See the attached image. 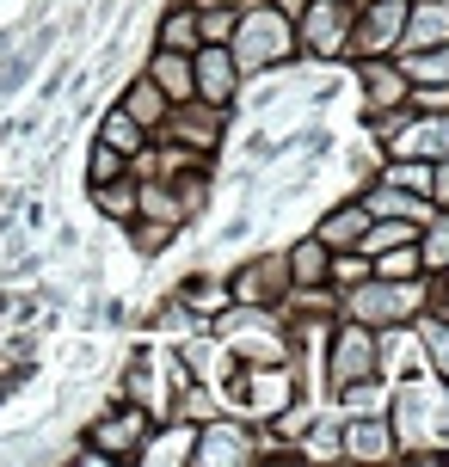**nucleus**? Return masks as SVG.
Segmentation results:
<instances>
[{
    "mask_svg": "<svg viewBox=\"0 0 449 467\" xmlns=\"http://www.w3.org/2000/svg\"><path fill=\"white\" fill-rule=\"evenodd\" d=\"M228 49H235L240 74L277 68V62H289V56H296V19H284L271 0L240 6V25H235V37H228Z\"/></svg>",
    "mask_w": 449,
    "mask_h": 467,
    "instance_id": "obj_1",
    "label": "nucleus"
},
{
    "mask_svg": "<svg viewBox=\"0 0 449 467\" xmlns=\"http://www.w3.org/2000/svg\"><path fill=\"white\" fill-rule=\"evenodd\" d=\"M394 449L419 455V443H449V381H406L394 394Z\"/></svg>",
    "mask_w": 449,
    "mask_h": 467,
    "instance_id": "obj_2",
    "label": "nucleus"
},
{
    "mask_svg": "<svg viewBox=\"0 0 449 467\" xmlns=\"http://www.w3.org/2000/svg\"><path fill=\"white\" fill-rule=\"evenodd\" d=\"M215 332H222V345L235 350L240 363H284L289 345L284 332H277V320H271V307H246V302H228L222 307V320H215Z\"/></svg>",
    "mask_w": 449,
    "mask_h": 467,
    "instance_id": "obj_3",
    "label": "nucleus"
},
{
    "mask_svg": "<svg viewBox=\"0 0 449 467\" xmlns=\"http://www.w3.org/2000/svg\"><path fill=\"white\" fill-rule=\"evenodd\" d=\"M376 375H381V332L363 320H345L327 350V381L332 388H370Z\"/></svg>",
    "mask_w": 449,
    "mask_h": 467,
    "instance_id": "obj_4",
    "label": "nucleus"
},
{
    "mask_svg": "<svg viewBox=\"0 0 449 467\" xmlns=\"http://www.w3.org/2000/svg\"><path fill=\"white\" fill-rule=\"evenodd\" d=\"M351 19H357L351 0H308L302 13H296V49H308L314 62L345 56L351 49Z\"/></svg>",
    "mask_w": 449,
    "mask_h": 467,
    "instance_id": "obj_5",
    "label": "nucleus"
},
{
    "mask_svg": "<svg viewBox=\"0 0 449 467\" xmlns=\"http://www.w3.org/2000/svg\"><path fill=\"white\" fill-rule=\"evenodd\" d=\"M419 302H425V289H419V277L412 283H381V277H363L351 289V320H363V327H401L406 314H419Z\"/></svg>",
    "mask_w": 449,
    "mask_h": 467,
    "instance_id": "obj_6",
    "label": "nucleus"
},
{
    "mask_svg": "<svg viewBox=\"0 0 449 467\" xmlns=\"http://www.w3.org/2000/svg\"><path fill=\"white\" fill-rule=\"evenodd\" d=\"M191 87H197L204 105L228 111V105H235V87H240L235 49H228V44H197V49H191Z\"/></svg>",
    "mask_w": 449,
    "mask_h": 467,
    "instance_id": "obj_7",
    "label": "nucleus"
},
{
    "mask_svg": "<svg viewBox=\"0 0 449 467\" xmlns=\"http://www.w3.org/2000/svg\"><path fill=\"white\" fill-rule=\"evenodd\" d=\"M401 25H406V0H363L351 19L357 56H394L401 49Z\"/></svg>",
    "mask_w": 449,
    "mask_h": 467,
    "instance_id": "obj_8",
    "label": "nucleus"
},
{
    "mask_svg": "<svg viewBox=\"0 0 449 467\" xmlns=\"http://www.w3.org/2000/svg\"><path fill=\"white\" fill-rule=\"evenodd\" d=\"M142 437H148V412L136 406V400L118 406V412H99V419H93V449L105 455V462H136Z\"/></svg>",
    "mask_w": 449,
    "mask_h": 467,
    "instance_id": "obj_9",
    "label": "nucleus"
},
{
    "mask_svg": "<svg viewBox=\"0 0 449 467\" xmlns=\"http://www.w3.org/2000/svg\"><path fill=\"white\" fill-rule=\"evenodd\" d=\"M191 462L197 467H240V462H259V443H253V431L246 424H210V431H197V443H191Z\"/></svg>",
    "mask_w": 449,
    "mask_h": 467,
    "instance_id": "obj_10",
    "label": "nucleus"
},
{
    "mask_svg": "<svg viewBox=\"0 0 449 467\" xmlns=\"http://www.w3.org/2000/svg\"><path fill=\"white\" fill-rule=\"evenodd\" d=\"M357 80H363V105H370V117L381 111H406V68L401 62H388V56H357Z\"/></svg>",
    "mask_w": 449,
    "mask_h": 467,
    "instance_id": "obj_11",
    "label": "nucleus"
},
{
    "mask_svg": "<svg viewBox=\"0 0 449 467\" xmlns=\"http://www.w3.org/2000/svg\"><path fill=\"white\" fill-rule=\"evenodd\" d=\"M284 289H289V265L284 258H253V265H240L235 283H228V296L246 302V307H271Z\"/></svg>",
    "mask_w": 449,
    "mask_h": 467,
    "instance_id": "obj_12",
    "label": "nucleus"
},
{
    "mask_svg": "<svg viewBox=\"0 0 449 467\" xmlns=\"http://www.w3.org/2000/svg\"><path fill=\"white\" fill-rule=\"evenodd\" d=\"M444 44H449V0H406L401 56H412V49H444Z\"/></svg>",
    "mask_w": 449,
    "mask_h": 467,
    "instance_id": "obj_13",
    "label": "nucleus"
},
{
    "mask_svg": "<svg viewBox=\"0 0 449 467\" xmlns=\"http://www.w3.org/2000/svg\"><path fill=\"white\" fill-rule=\"evenodd\" d=\"M339 449H345L351 462H394V424L381 419V412L351 419V424H345V437H339Z\"/></svg>",
    "mask_w": 449,
    "mask_h": 467,
    "instance_id": "obj_14",
    "label": "nucleus"
},
{
    "mask_svg": "<svg viewBox=\"0 0 449 467\" xmlns=\"http://www.w3.org/2000/svg\"><path fill=\"white\" fill-rule=\"evenodd\" d=\"M148 80L166 93V105H185V99H197V87H191V56H185V49H154V56H148Z\"/></svg>",
    "mask_w": 449,
    "mask_h": 467,
    "instance_id": "obj_15",
    "label": "nucleus"
},
{
    "mask_svg": "<svg viewBox=\"0 0 449 467\" xmlns=\"http://www.w3.org/2000/svg\"><path fill=\"white\" fill-rule=\"evenodd\" d=\"M363 228H370V210H363V203H339V210H327V215H320L314 240H320L327 253H351L357 240H363Z\"/></svg>",
    "mask_w": 449,
    "mask_h": 467,
    "instance_id": "obj_16",
    "label": "nucleus"
},
{
    "mask_svg": "<svg viewBox=\"0 0 449 467\" xmlns=\"http://www.w3.org/2000/svg\"><path fill=\"white\" fill-rule=\"evenodd\" d=\"M284 265H289V289H320L327 283V265H332V253L308 234V240H296L284 253Z\"/></svg>",
    "mask_w": 449,
    "mask_h": 467,
    "instance_id": "obj_17",
    "label": "nucleus"
},
{
    "mask_svg": "<svg viewBox=\"0 0 449 467\" xmlns=\"http://www.w3.org/2000/svg\"><path fill=\"white\" fill-rule=\"evenodd\" d=\"M363 210H370V215H394V222H425V215H431V197H412V191H401V185H388V179H376Z\"/></svg>",
    "mask_w": 449,
    "mask_h": 467,
    "instance_id": "obj_18",
    "label": "nucleus"
},
{
    "mask_svg": "<svg viewBox=\"0 0 449 467\" xmlns=\"http://www.w3.org/2000/svg\"><path fill=\"white\" fill-rule=\"evenodd\" d=\"M123 111L136 117L142 130H166V111H172V105H166V93L142 74V80H130V93H123Z\"/></svg>",
    "mask_w": 449,
    "mask_h": 467,
    "instance_id": "obj_19",
    "label": "nucleus"
},
{
    "mask_svg": "<svg viewBox=\"0 0 449 467\" xmlns=\"http://www.w3.org/2000/svg\"><path fill=\"white\" fill-rule=\"evenodd\" d=\"M419 271H425V265H419V240H401V246H388V253L370 258V277H381V283H412Z\"/></svg>",
    "mask_w": 449,
    "mask_h": 467,
    "instance_id": "obj_20",
    "label": "nucleus"
},
{
    "mask_svg": "<svg viewBox=\"0 0 449 467\" xmlns=\"http://www.w3.org/2000/svg\"><path fill=\"white\" fill-rule=\"evenodd\" d=\"M99 141H111L118 154H130V161H136V154H142V141H148V130H142V123H136V117H130V111L118 105V111H105V117H99Z\"/></svg>",
    "mask_w": 449,
    "mask_h": 467,
    "instance_id": "obj_21",
    "label": "nucleus"
},
{
    "mask_svg": "<svg viewBox=\"0 0 449 467\" xmlns=\"http://www.w3.org/2000/svg\"><path fill=\"white\" fill-rule=\"evenodd\" d=\"M191 443H197V431H191V424H172L166 437H154V443L142 437L136 462H172V467H185V462H191Z\"/></svg>",
    "mask_w": 449,
    "mask_h": 467,
    "instance_id": "obj_22",
    "label": "nucleus"
},
{
    "mask_svg": "<svg viewBox=\"0 0 449 467\" xmlns=\"http://www.w3.org/2000/svg\"><path fill=\"white\" fill-rule=\"evenodd\" d=\"M93 203H99V215H111V222H136V185L130 179H105V185H93Z\"/></svg>",
    "mask_w": 449,
    "mask_h": 467,
    "instance_id": "obj_23",
    "label": "nucleus"
},
{
    "mask_svg": "<svg viewBox=\"0 0 449 467\" xmlns=\"http://www.w3.org/2000/svg\"><path fill=\"white\" fill-rule=\"evenodd\" d=\"M228 302H235V296H228L222 283L197 277V271H191V277H185V289H179V307H191V314H222Z\"/></svg>",
    "mask_w": 449,
    "mask_h": 467,
    "instance_id": "obj_24",
    "label": "nucleus"
},
{
    "mask_svg": "<svg viewBox=\"0 0 449 467\" xmlns=\"http://www.w3.org/2000/svg\"><path fill=\"white\" fill-rule=\"evenodd\" d=\"M419 345H425L437 381H449V314H431V320H419Z\"/></svg>",
    "mask_w": 449,
    "mask_h": 467,
    "instance_id": "obj_25",
    "label": "nucleus"
},
{
    "mask_svg": "<svg viewBox=\"0 0 449 467\" xmlns=\"http://www.w3.org/2000/svg\"><path fill=\"white\" fill-rule=\"evenodd\" d=\"M235 25H240V6H222V0L197 6V37H204V44H228Z\"/></svg>",
    "mask_w": 449,
    "mask_h": 467,
    "instance_id": "obj_26",
    "label": "nucleus"
},
{
    "mask_svg": "<svg viewBox=\"0 0 449 467\" xmlns=\"http://www.w3.org/2000/svg\"><path fill=\"white\" fill-rule=\"evenodd\" d=\"M204 37H197V6H179V13H166L161 19V49H197Z\"/></svg>",
    "mask_w": 449,
    "mask_h": 467,
    "instance_id": "obj_27",
    "label": "nucleus"
},
{
    "mask_svg": "<svg viewBox=\"0 0 449 467\" xmlns=\"http://www.w3.org/2000/svg\"><path fill=\"white\" fill-rule=\"evenodd\" d=\"M419 265L425 271H444L449 265V215H437L431 228H419Z\"/></svg>",
    "mask_w": 449,
    "mask_h": 467,
    "instance_id": "obj_28",
    "label": "nucleus"
},
{
    "mask_svg": "<svg viewBox=\"0 0 449 467\" xmlns=\"http://www.w3.org/2000/svg\"><path fill=\"white\" fill-rule=\"evenodd\" d=\"M381 179L401 185V191H412V197H431V161H388Z\"/></svg>",
    "mask_w": 449,
    "mask_h": 467,
    "instance_id": "obj_29",
    "label": "nucleus"
},
{
    "mask_svg": "<svg viewBox=\"0 0 449 467\" xmlns=\"http://www.w3.org/2000/svg\"><path fill=\"white\" fill-rule=\"evenodd\" d=\"M123 166H130V154H118L111 141H93V154H87V185H105V179H123Z\"/></svg>",
    "mask_w": 449,
    "mask_h": 467,
    "instance_id": "obj_30",
    "label": "nucleus"
},
{
    "mask_svg": "<svg viewBox=\"0 0 449 467\" xmlns=\"http://www.w3.org/2000/svg\"><path fill=\"white\" fill-rule=\"evenodd\" d=\"M302 6H308V0H277V13H284V19H296Z\"/></svg>",
    "mask_w": 449,
    "mask_h": 467,
    "instance_id": "obj_31",
    "label": "nucleus"
},
{
    "mask_svg": "<svg viewBox=\"0 0 449 467\" xmlns=\"http://www.w3.org/2000/svg\"><path fill=\"white\" fill-rule=\"evenodd\" d=\"M197 6H210V0H197ZM222 6H259V0H222Z\"/></svg>",
    "mask_w": 449,
    "mask_h": 467,
    "instance_id": "obj_32",
    "label": "nucleus"
},
{
    "mask_svg": "<svg viewBox=\"0 0 449 467\" xmlns=\"http://www.w3.org/2000/svg\"><path fill=\"white\" fill-rule=\"evenodd\" d=\"M437 277H444V289H449V265H444V271H437Z\"/></svg>",
    "mask_w": 449,
    "mask_h": 467,
    "instance_id": "obj_33",
    "label": "nucleus"
},
{
    "mask_svg": "<svg viewBox=\"0 0 449 467\" xmlns=\"http://www.w3.org/2000/svg\"><path fill=\"white\" fill-rule=\"evenodd\" d=\"M444 215H449V197H444Z\"/></svg>",
    "mask_w": 449,
    "mask_h": 467,
    "instance_id": "obj_34",
    "label": "nucleus"
},
{
    "mask_svg": "<svg viewBox=\"0 0 449 467\" xmlns=\"http://www.w3.org/2000/svg\"><path fill=\"white\" fill-rule=\"evenodd\" d=\"M351 6H363V0H351Z\"/></svg>",
    "mask_w": 449,
    "mask_h": 467,
    "instance_id": "obj_35",
    "label": "nucleus"
}]
</instances>
